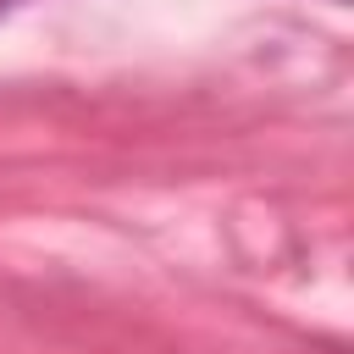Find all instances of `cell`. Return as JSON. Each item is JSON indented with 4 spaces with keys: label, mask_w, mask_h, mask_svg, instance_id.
I'll return each instance as SVG.
<instances>
[{
    "label": "cell",
    "mask_w": 354,
    "mask_h": 354,
    "mask_svg": "<svg viewBox=\"0 0 354 354\" xmlns=\"http://www.w3.org/2000/svg\"><path fill=\"white\" fill-rule=\"evenodd\" d=\"M11 6H17V0H0V11H11Z\"/></svg>",
    "instance_id": "6da1fadb"
}]
</instances>
